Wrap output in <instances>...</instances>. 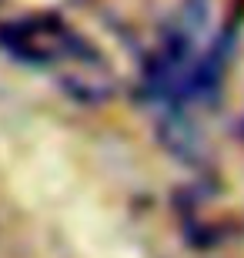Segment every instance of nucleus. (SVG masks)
I'll return each instance as SVG.
<instances>
[{"instance_id":"f03ea898","label":"nucleus","mask_w":244,"mask_h":258,"mask_svg":"<svg viewBox=\"0 0 244 258\" xmlns=\"http://www.w3.org/2000/svg\"><path fill=\"white\" fill-rule=\"evenodd\" d=\"M0 47L17 64L60 67L64 74L87 71V67H104L101 54L54 14H34V17L0 24Z\"/></svg>"},{"instance_id":"f257e3e1","label":"nucleus","mask_w":244,"mask_h":258,"mask_svg":"<svg viewBox=\"0 0 244 258\" xmlns=\"http://www.w3.org/2000/svg\"><path fill=\"white\" fill-rule=\"evenodd\" d=\"M207 30V0H184L174 17L164 24L157 47L144 57L141 67V97L147 104L178 111L181 91L191 67L201 57V37Z\"/></svg>"}]
</instances>
